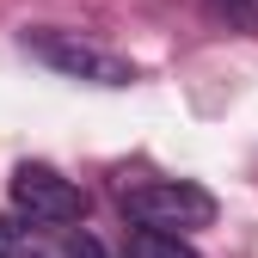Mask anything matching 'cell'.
Masks as SVG:
<instances>
[{"label": "cell", "instance_id": "1", "mask_svg": "<svg viewBox=\"0 0 258 258\" xmlns=\"http://www.w3.org/2000/svg\"><path fill=\"white\" fill-rule=\"evenodd\" d=\"M25 55L43 61L49 74L86 80V86H129V80H136V61H129V55L80 37V31H55V25H31L25 31Z\"/></svg>", "mask_w": 258, "mask_h": 258}, {"label": "cell", "instance_id": "2", "mask_svg": "<svg viewBox=\"0 0 258 258\" xmlns=\"http://www.w3.org/2000/svg\"><path fill=\"white\" fill-rule=\"evenodd\" d=\"M123 215L136 228H154V234H190V228H209L215 221V197L190 178H154V184H129L123 190Z\"/></svg>", "mask_w": 258, "mask_h": 258}, {"label": "cell", "instance_id": "3", "mask_svg": "<svg viewBox=\"0 0 258 258\" xmlns=\"http://www.w3.org/2000/svg\"><path fill=\"white\" fill-rule=\"evenodd\" d=\"M13 209L55 228V221H80L86 215V190L74 178H61L55 166H43V160H25V166H13Z\"/></svg>", "mask_w": 258, "mask_h": 258}, {"label": "cell", "instance_id": "4", "mask_svg": "<svg viewBox=\"0 0 258 258\" xmlns=\"http://www.w3.org/2000/svg\"><path fill=\"white\" fill-rule=\"evenodd\" d=\"M123 258H197L178 234H154V228H136L129 234V246H123Z\"/></svg>", "mask_w": 258, "mask_h": 258}, {"label": "cell", "instance_id": "5", "mask_svg": "<svg viewBox=\"0 0 258 258\" xmlns=\"http://www.w3.org/2000/svg\"><path fill=\"white\" fill-rule=\"evenodd\" d=\"M209 7L228 19L234 31H246V37H258V0H209Z\"/></svg>", "mask_w": 258, "mask_h": 258}, {"label": "cell", "instance_id": "6", "mask_svg": "<svg viewBox=\"0 0 258 258\" xmlns=\"http://www.w3.org/2000/svg\"><path fill=\"white\" fill-rule=\"evenodd\" d=\"M61 258H105V246L80 228V234H68V240H61Z\"/></svg>", "mask_w": 258, "mask_h": 258}]
</instances>
